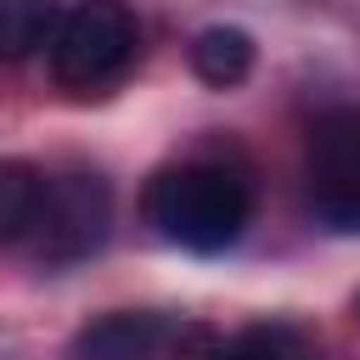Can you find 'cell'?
Segmentation results:
<instances>
[{
	"mask_svg": "<svg viewBox=\"0 0 360 360\" xmlns=\"http://www.w3.org/2000/svg\"><path fill=\"white\" fill-rule=\"evenodd\" d=\"M152 231L186 253H225L253 214V186L225 158H180L146 180L141 197Z\"/></svg>",
	"mask_w": 360,
	"mask_h": 360,
	"instance_id": "1",
	"label": "cell"
},
{
	"mask_svg": "<svg viewBox=\"0 0 360 360\" xmlns=\"http://www.w3.org/2000/svg\"><path fill=\"white\" fill-rule=\"evenodd\" d=\"M191 73L214 90H231L253 73V34L236 22H214L191 39Z\"/></svg>",
	"mask_w": 360,
	"mask_h": 360,
	"instance_id": "6",
	"label": "cell"
},
{
	"mask_svg": "<svg viewBox=\"0 0 360 360\" xmlns=\"http://www.w3.org/2000/svg\"><path fill=\"white\" fill-rule=\"evenodd\" d=\"M214 360H321V349H315L298 326L259 321V326H242L236 338L214 343Z\"/></svg>",
	"mask_w": 360,
	"mask_h": 360,
	"instance_id": "9",
	"label": "cell"
},
{
	"mask_svg": "<svg viewBox=\"0 0 360 360\" xmlns=\"http://www.w3.org/2000/svg\"><path fill=\"white\" fill-rule=\"evenodd\" d=\"M141 28L129 17L124 0H79L51 39V79L68 96H96L107 84H118L135 62Z\"/></svg>",
	"mask_w": 360,
	"mask_h": 360,
	"instance_id": "2",
	"label": "cell"
},
{
	"mask_svg": "<svg viewBox=\"0 0 360 360\" xmlns=\"http://www.w3.org/2000/svg\"><path fill=\"white\" fill-rule=\"evenodd\" d=\"M56 22H62V0H0V56L6 62L34 56L39 45L56 39Z\"/></svg>",
	"mask_w": 360,
	"mask_h": 360,
	"instance_id": "7",
	"label": "cell"
},
{
	"mask_svg": "<svg viewBox=\"0 0 360 360\" xmlns=\"http://www.w3.org/2000/svg\"><path fill=\"white\" fill-rule=\"evenodd\" d=\"M304 191L321 225L360 231V112L326 107L304 141Z\"/></svg>",
	"mask_w": 360,
	"mask_h": 360,
	"instance_id": "4",
	"label": "cell"
},
{
	"mask_svg": "<svg viewBox=\"0 0 360 360\" xmlns=\"http://www.w3.org/2000/svg\"><path fill=\"white\" fill-rule=\"evenodd\" d=\"M163 349H174V326L146 309H112L73 338V360H163Z\"/></svg>",
	"mask_w": 360,
	"mask_h": 360,
	"instance_id": "5",
	"label": "cell"
},
{
	"mask_svg": "<svg viewBox=\"0 0 360 360\" xmlns=\"http://www.w3.org/2000/svg\"><path fill=\"white\" fill-rule=\"evenodd\" d=\"M39 191H45V169L6 158L0 163V248L6 242H28L34 214H39Z\"/></svg>",
	"mask_w": 360,
	"mask_h": 360,
	"instance_id": "8",
	"label": "cell"
},
{
	"mask_svg": "<svg viewBox=\"0 0 360 360\" xmlns=\"http://www.w3.org/2000/svg\"><path fill=\"white\" fill-rule=\"evenodd\" d=\"M107 231H112V191L96 169L45 174L39 214L28 231V253L39 264H79L107 242Z\"/></svg>",
	"mask_w": 360,
	"mask_h": 360,
	"instance_id": "3",
	"label": "cell"
},
{
	"mask_svg": "<svg viewBox=\"0 0 360 360\" xmlns=\"http://www.w3.org/2000/svg\"><path fill=\"white\" fill-rule=\"evenodd\" d=\"M354 315H360V298H354Z\"/></svg>",
	"mask_w": 360,
	"mask_h": 360,
	"instance_id": "10",
	"label": "cell"
}]
</instances>
